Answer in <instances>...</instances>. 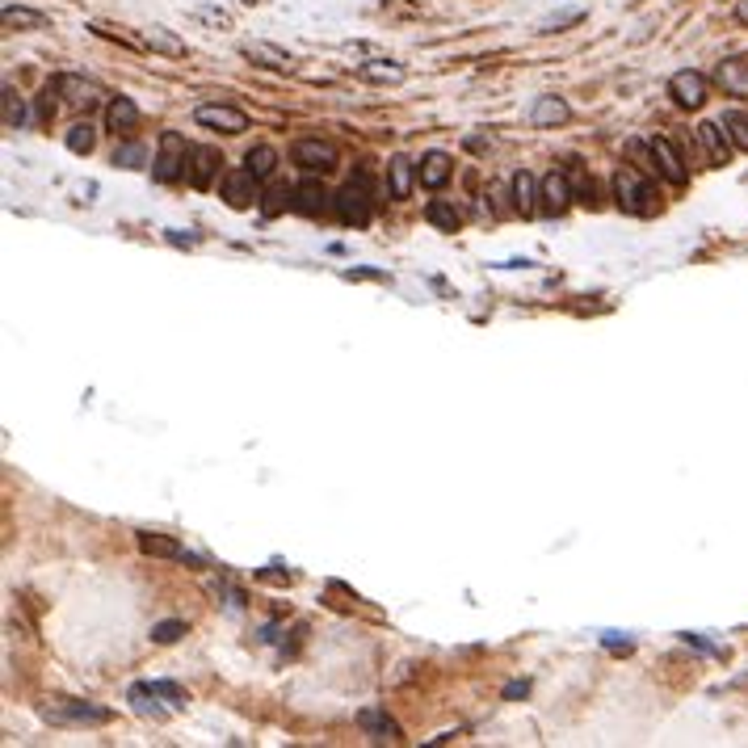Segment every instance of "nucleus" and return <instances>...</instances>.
<instances>
[{"label": "nucleus", "mask_w": 748, "mask_h": 748, "mask_svg": "<svg viewBox=\"0 0 748 748\" xmlns=\"http://www.w3.org/2000/svg\"><path fill=\"white\" fill-rule=\"evenodd\" d=\"M723 130L732 135V144L740 147V152H748V114L728 110V114H723Z\"/></svg>", "instance_id": "nucleus-31"}, {"label": "nucleus", "mask_w": 748, "mask_h": 748, "mask_svg": "<svg viewBox=\"0 0 748 748\" xmlns=\"http://www.w3.org/2000/svg\"><path fill=\"white\" fill-rule=\"evenodd\" d=\"M580 17H585V9H568V13L542 17V21H539V30H542V34H555V30H563V26H576Z\"/></svg>", "instance_id": "nucleus-36"}, {"label": "nucleus", "mask_w": 748, "mask_h": 748, "mask_svg": "<svg viewBox=\"0 0 748 748\" xmlns=\"http://www.w3.org/2000/svg\"><path fill=\"white\" fill-rule=\"evenodd\" d=\"M139 38H144L152 51H160V55H173V59H181V55H185V43H181L173 30H164V26H144V34H139Z\"/></svg>", "instance_id": "nucleus-24"}, {"label": "nucleus", "mask_w": 748, "mask_h": 748, "mask_svg": "<svg viewBox=\"0 0 748 748\" xmlns=\"http://www.w3.org/2000/svg\"><path fill=\"white\" fill-rule=\"evenodd\" d=\"M614 198H618V210L626 215H652L660 202H656V185H652V173H643L635 164H622L614 173Z\"/></svg>", "instance_id": "nucleus-1"}, {"label": "nucleus", "mask_w": 748, "mask_h": 748, "mask_svg": "<svg viewBox=\"0 0 748 748\" xmlns=\"http://www.w3.org/2000/svg\"><path fill=\"white\" fill-rule=\"evenodd\" d=\"M450 173H454V169H450L446 152H425L421 164H416V181H421L425 190H442V185L450 181Z\"/></svg>", "instance_id": "nucleus-14"}, {"label": "nucleus", "mask_w": 748, "mask_h": 748, "mask_svg": "<svg viewBox=\"0 0 748 748\" xmlns=\"http://www.w3.org/2000/svg\"><path fill=\"white\" fill-rule=\"evenodd\" d=\"M370 190L374 185H366V181H358V177H350L341 190H336L333 198V210L341 215V224H353V227H366L370 215H374V202L379 198H370Z\"/></svg>", "instance_id": "nucleus-2"}, {"label": "nucleus", "mask_w": 748, "mask_h": 748, "mask_svg": "<svg viewBox=\"0 0 748 748\" xmlns=\"http://www.w3.org/2000/svg\"><path fill=\"white\" fill-rule=\"evenodd\" d=\"M563 177H568V185H572V198H576V202L597 207V185H593V177L585 173V164H580V160H568V164H563Z\"/></svg>", "instance_id": "nucleus-19"}, {"label": "nucleus", "mask_w": 748, "mask_h": 748, "mask_svg": "<svg viewBox=\"0 0 748 748\" xmlns=\"http://www.w3.org/2000/svg\"><path fill=\"white\" fill-rule=\"evenodd\" d=\"M287 207H295V190H270L265 193V202H261L265 215H282Z\"/></svg>", "instance_id": "nucleus-37"}, {"label": "nucleus", "mask_w": 748, "mask_h": 748, "mask_svg": "<svg viewBox=\"0 0 748 748\" xmlns=\"http://www.w3.org/2000/svg\"><path fill=\"white\" fill-rule=\"evenodd\" d=\"M719 84L732 97H748V64H736V59L719 64Z\"/></svg>", "instance_id": "nucleus-27"}, {"label": "nucleus", "mask_w": 748, "mask_h": 748, "mask_svg": "<svg viewBox=\"0 0 748 748\" xmlns=\"http://www.w3.org/2000/svg\"><path fill=\"white\" fill-rule=\"evenodd\" d=\"M513 210L517 215H534L539 210V181H534V173H513Z\"/></svg>", "instance_id": "nucleus-20"}, {"label": "nucleus", "mask_w": 748, "mask_h": 748, "mask_svg": "<svg viewBox=\"0 0 748 748\" xmlns=\"http://www.w3.org/2000/svg\"><path fill=\"white\" fill-rule=\"evenodd\" d=\"M669 97L681 110H702V101H706V76L694 72V67H681V72L669 80Z\"/></svg>", "instance_id": "nucleus-8"}, {"label": "nucleus", "mask_w": 748, "mask_h": 748, "mask_svg": "<svg viewBox=\"0 0 748 748\" xmlns=\"http://www.w3.org/2000/svg\"><path fill=\"white\" fill-rule=\"evenodd\" d=\"M219 169H224L219 147H210V144L190 147V169H185V177H190L193 190H210V185H215V177H219Z\"/></svg>", "instance_id": "nucleus-7"}, {"label": "nucleus", "mask_w": 748, "mask_h": 748, "mask_svg": "<svg viewBox=\"0 0 748 748\" xmlns=\"http://www.w3.org/2000/svg\"><path fill=\"white\" fill-rule=\"evenodd\" d=\"M43 715L55 719V723H110V711L106 706H93V702H80V698H51L43 706Z\"/></svg>", "instance_id": "nucleus-4"}, {"label": "nucleus", "mask_w": 748, "mask_h": 748, "mask_svg": "<svg viewBox=\"0 0 748 748\" xmlns=\"http://www.w3.org/2000/svg\"><path fill=\"white\" fill-rule=\"evenodd\" d=\"M106 127L118 130V135H130V130L139 127V106L130 97H114L110 106H106Z\"/></svg>", "instance_id": "nucleus-17"}, {"label": "nucleus", "mask_w": 748, "mask_h": 748, "mask_svg": "<svg viewBox=\"0 0 748 748\" xmlns=\"http://www.w3.org/2000/svg\"><path fill=\"white\" fill-rule=\"evenodd\" d=\"M333 198H336V193L324 190L316 177H307V181H299V185H295V210H299V215H307V219L328 215V210H333Z\"/></svg>", "instance_id": "nucleus-9"}, {"label": "nucleus", "mask_w": 748, "mask_h": 748, "mask_svg": "<svg viewBox=\"0 0 748 748\" xmlns=\"http://www.w3.org/2000/svg\"><path fill=\"white\" fill-rule=\"evenodd\" d=\"M4 26L9 30H43L47 26V17L43 13H34V9H21V4H4Z\"/></svg>", "instance_id": "nucleus-28"}, {"label": "nucleus", "mask_w": 748, "mask_h": 748, "mask_svg": "<svg viewBox=\"0 0 748 748\" xmlns=\"http://www.w3.org/2000/svg\"><path fill=\"white\" fill-rule=\"evenodd\" d=\"M193 118H198V127L224 130V135H244V130H248V114L236 110V106H224V101H207V106H198Z\"/></svg>", "instance_id": "nucleus-6"}, {"label": "nucleus", "mask_w": 748, "mask_h": 748, "mask_svg": "<svg viewBox=\"0 0 748 748\" xmlns=\"http://www.w3.org/2000/svg\"><path fill=\"white\" fill-rule=\"evenodd\" d=\"M21 122H26V101L13 93V84H4V127L17 130Z\"/></svg>", "instance_id": "nucleus-32"}, {"label": "nucleus", "mask_w": 748, "mask_h": 748, "mask_svg": "<svg viewBox=\"0 0 748 748\" xmlns=\"http://www.w3.org/2000/svg\"><path fill=\"white\" fill-rule=\"evenodd\" d=\"M64 144H67V152H76V156H89L93 152V144H97V130H93V122H76V127L64 135Z\"/></svg>", "instance_id": "nucleus-30"}, {"label": "nucleus", "mask_w": 748, "mask_h": 748, "mask_svg": "<svg viewBox=\"0 0 748 748\" xmlns=\"http://www.w3.org/2000/svg\"><path fill=\"white\" fill-rule=\"evenodd\" d=\"M345 278H350V282H382V278H387V273H379V270H345Z\"/></svg>", "instance_id": "nucleus-38"}, {"label": "nucleus", "mask_w": 748, "mask_h": 748, "mask_svg": "<svg viewBox=\"0 0 748 748\" xmlns=\"http://www.w3.org/2000/svg\"><path fill=\"white\" fill-rule=\"evenodd\" d=\"M572 110H568V101L563 97H539L534 106H530V122L534 127H559V122H568Z\"/></svg>", "instance_id": "nucleus-16"}, {"label": "nucleus", "mask_w": 748, "mask_h": 748, "mask_svg": "<svg viewBox=\"0 0 748 748\" xmlns=\"http://www.w3.org/2000/svg\"><path fill=\"white\" fill-rule=\"evenodd\" d=\"M193 17L207 21V26H215V30H219V26L232 30V13H227V9H215V4H193Z\"/></svg>", "instance_id": "nucleus-34"}, {"label": "nucleus", "mask_w": 748, "mask_h": 748, "mask_svg": "<svg viewBox=\"0 0 748 748\" xmlns=\"http://www.w3.org/2000/svg\"><path fill=\"white\" fill-rule=\"evenodd\" d=\"M290 160L299 164L303 173H333L336 164H341V152L333 144H324V139H299V144L290 147Z\"/></svg>", "instance_id": "nucleus-5"}, {"label": "nucleus", "mask_w": 748, "mask_h": 748, "mask_svg": "<svg viewBox=\"0 0 748 748\" xmlns=\"http://www.w3.org/2000/svg\"><path fill=\"white\" fill-rule=\"evenodd\" d=\"M55 89H59V97H67L72 106H93V101H101V84H93V80H84V76H55Z\"/></svg>", "instance_id": "nucleus-15"}, {"label": "nucleus", "mask_w": 748, "mask_h": 748, "mask_svg": "<svg viewBox=\"0 0 748 748\" xmlns=\"http://www.w3.org/2000/svg\"><path fill=\"white\" fill-rule=\"evenodd\" d=\"M358 76L370 80V84H399V80L408 76L399 64H391V59H374V64H362L358 67Z\"/></svg>", "instance_id": "nucleus-26"}, {"label": "nucleus", "mask_w": 748, "mask_h": 748, "mask_svg": "<svg viewBox=\"0 0 748 748\" xmlns=\"http://www.w3.org/2000/svg\"><path fill=\"white\" fill-rule=\"evenodd\" d=\"M139 551H147V555H160V559H185V563H198L193 555H185L181 551V542L169 539V534H152V530H144L139 534Z\"/></svg>", "instance_id": "nucleus-21"}, {"label": "nucleus", "mask_w": 748, "mask_h": 748, "mask_svg": "<svg viewBox=\"0 0 748 748\" xmlns=\"http://www.w3.org/2000/svg\"><path fill=\"white\" fill-rule=\"evenodd\" d=\"M244 4H261V0H244Z\"/></svg>", "instance_id": "nucleus-42"}, {"label": "nucleus", "mask_w": 748, "mask_h": 748, "mask_svg": "<svg viewBox=\"0 0 748 748\" xmlns=\"http://www.w3.org/2000/svg\"><path fill=\"white\" fill-rule=\"evenodd\" d=\"M181 635H185V622L181 618H169V622H156V626H152V643H177Z\"/></svg>", "instance_id": "nucleus-35"}, {"label": "nucleus", "mask_w": 748, "mask_h": 748, "mask_svg": "<svg viewBox=\"0 0 748 748\" xmlns=\"http://www.w3.org/2000/svg\"><path fill=\"white\" fill-rule=\"evenodd\" d=\"M425 219H429L437 232H459V224H462V215L450 207V202H429V207H425Z\"/></svg>", "instance_id": "nucleus-29"}, {"label": "nucleus", "mask_w": 748, "mask_h": 748, "mask_svg": "<svg viewBox=\"0 0 748 748\" xmlns=\"http://www.w3.org/2000/svg\"><path fill=\"white\" fill-rule=\"evenodd\" d=\"M358 723H362V732H370V740H399L396 719L387 715L382 706H366V711H358Z\"/></svg>", "instance_id": "nucleus-18"}, {"label": "nucleus", "mask_w": 748, "mask_h": 748, "mask_svg": "<svg viewBox=\"0 0 748 748\" xmlns=\"http://www.w3.org/2000/svg\"><path fill=\"white\" fill-rule=\"evenodd\" d=\"M144 160H147V147L135 144V139H130V144H118V152H114V164H118V169H139Z\"/></svg>", "instance_id": "nucleus-33"}, {"label": "nucleus", "mask_w": 748, "mask_h": 748, "mask_svg": "<svg viewBox=\"0 0 748 748\" xmlns=\"http://www.w3.org/2000/svg\"><path fill=\"white\" fill-rule=\"evenodd\" d=\"M698 144L706 147V160L715 164V169H723L728 160H732V135L723 130V122H698Z\"/></svg>", "instance_id": "nucleus-12"}, {"label": "nucleus", "mask_w": 748, "mask_h": 748, "mask_svg": "<svg viewBox=\"0 0 748 748\" xmlns=\"http://www.w3.org/2000/svg\"><path fill=\"white\" fill-rule=\"evenodd\" d=\"M736 17H740V21L748 26V0H736Z\"/></svg>", "instance_id": "nucleus-40"}, {"label": "nucleus", "mask_w": 748, "mask_h": 748, "mask_svg": "<svg viewBox=\"0 0 748 748\" xmlns=\"http://www.w3.org/2000/svg\"><path fill=\"white\" fill-rule=\"evenodd\" d=\"M525 689H530V685H525V681H513L509 689H505V698H517V694H525Z\"/></svg>", "instance_id": "nucleus-39"}, {"label": "nucleus", "mask_w": 748, "mask_h": 748, "mask_svg": "<svg viewBox=\"0 0 748 748\" xmlns=\"http://www.w3.org/2000/svg\"><path fill=\"white\" fill-rule=\"evenodd\" d=\"M256 181L248 169H232V173H224V202L232 210H248L256 202Z\"/></svg>", "instance_id": "nucleus-10"}, {"label": "nucleus", "mask_w": 748, "mask_h": 748, "mask_svg": "<svg viewBox=\"0 0 748 748\" xmlns=\"http://www.w3.org/2000/svg\"><path fill=\"white\" fill-rule=\"evenodd\" d=\"M652 152H656V169H660V177H665L669 185H685V181H689V173H685V160H681V152L673 147V139H665V135H652Z\"/></svg>", "instance_id": "nucleus-11"}, {"label": "nucleus", "mask_w": 748, "mask_h": 748, "mask_svg": "<svg viewBox=\"0 0 748 748\" xmlns=\"http://www.w3.org/2000/svg\"><path fill=\"white\" fill-rule=\"evenodd\" d=\"M539 198H542V210L547 215H563V210L572 207V185H568V177L563 173H547L539 181Z\"/></svg>", "instance_id": "nucleus-13"}, {"label": "nucleus", "mask_w": 748, "mask_h": 748, "mask_svg": "<svg viewBox=\"0 0 748 748\" xmlns=\"http://www.w3.org/2000/svg\"><path fill=\"white\" fill-rule=\"evenodd\" d=\"M244 169L256 177V181H273V173H278V152H273L270 144H256L248 147V156H244Z\"/></svg>", "instance_id": "nucleus-23"}, {"label": "nucleus", "mask_w": 748, "mask_h": 748, "mask_svg": "<svg viewBox=\"0 0 748 748\" xmlns=\"http://www.w3.org/2000/svg\"><path fill=\"white\" fill-rule=\"evenodd\" d=\"M169 240H173V244H193L198 236H181V232H169Z\"/></svg>", "instance_id": "nucleus-41"}, {"label": "nucleus", "mask_w": 748, "mask_h": 748, "mask_svg": "<svg viewBox=\"0 0 748 748\" xmlns=\"http://www.w3.org/2000/svg\"><path fill=\"white\" fill-rule=\"evenodd\" d=\"M413 177L416 164L408 156H391L387 160V181H391V198H408L413 193Z\"/></svg>", "instance_id": "nucleus-22"}, {"label": "nucleus", "mask_w": 748, "mask_h": 748, "mask_svg": "<svg viewBox=\"0 0 748 748\" xmlns=\"http://www.w3.org/2000/svg\"><path fill=\"white\" fill-rule=\"evenodd\" d=\"M185 169H190V147H185V139H181L177 130H164V135H160L156 164H152V177H156L160 185H173V181L185 177Z\"/></svg>", "instance_id": "nucleus-3"}, {"label": "nucleus", "mask_w": 748, "mask_h": 748, "mask_svg": "<svg viewBox=\"0 0 748 748\" xmlns=\"http://www.w3.org/2000/svg\"><path fill=\"white\" fill-rule=\"evenodd\" d=\"M244 59L261 67H290V51L273 47V43H244Z\"/></svg>", "instance_id": "nucleus-25"}]
</instances>
